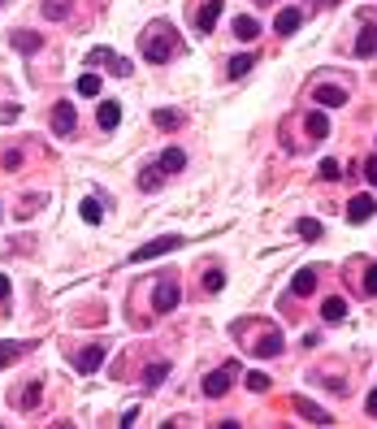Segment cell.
Instances as JSON below:
<instances>
[{
  "mask_svg": "<svg viewBox=\"0 0 377 429\" xmlns=\"http://www.w3.org/2000/svg\"><path fill=\"white\" fill-rule=\"evenodd\" d=\"M221 286H226V273H221V269L204 273V291H221Z\"/></svg>",
  "mask_w": 377,
  "mask_h": 429,
  "instance_id": "d6a6232c",
  "label": "cell"
},
{
  "mask_svg": "<svg viewBox=\"0 0 377 429\" xmlns=\"http://www.w3.org/2000/svg\"><path fill=\"white\" fill-rule=\"evenodd\" d=\"M74 122H78V113L65 104V100H61V104H53V135H61V139H65V135L74 130Z\"/></svg>",
  "mask_w": 377,
  "mask_h": 429,
  "instance_id": "52a82bcc",
  "label": "cell"
},
{
  "mask_svg": "<svg viewBox=\"0 0 377 429\" xmlns=\"http://www.w3.org/2000/svg\"><path fill=\"white\" fill-rule=\"evenodd\" d=\"M78 212H83L87 226H100V221H104V208H100V200H91V195L83 200V208H78Z\"/></svg>",
  "mask_w": 377,
  "mask_h": 429,
  "instance_id": "cb8c5ba5",
  "label": "cell"
},
{
  "mask_svg": "<svg viewBox=\"0 0 377 429\" xmlns=\"http://www.w3.org/2000/svg\"><path fill=\"white\" fill-rule=\"evenodd\" d=\"M100 365H104V347H83V352L74 356V369L78 373H95Z\"/></svg>",
  "mask_w": 377,
  "mask_h": 429,
  "instance_id": "30bf717a",
  "label": "cell"
},
{
  "mask_svg": "<svg viewBox=\"0 0 377 429\" xmlns=\"http://www.w3.org/2000/svg\"><path fill=\"white\" fill-rule=\"evenodd\" d=\"M0 5H5V0H0Z\"/></svg>",
  "mask_w": 377,
  "mask_h": 429,
  "instance_id": "b9f144b4",
  "label": "cell"
},
{
  "mask_svg": "<svg viewBox=\"0 0 377 429\" xmlns=\"http://www.w3.org/2000/svg\"><path fill=\"white\" fill-rule=\"evenodd\" d=\"M152 122H156L160 130H174V126H178V122H183V118H178V113H174V109H156V113H152Z\"/></svg>",
  "mask_w": 377,
  "mask_h": 429,
  "instance_id": "f1b7e54d",
  "label": "cell"
},
{
  "mask_svg": "<svg viewBox=\"0 0 377 429\" xmlns=\"http://www.w3.org/2000/svg\"><path fill=\"white\" fill-rule=\"evenodd\" d=\"M295 230H300V239H308V243L321 239V221H313V217H300V221H295Z\"/></svg>",
  "mask_w": 377,
  "mask_h": 429,
  "instance_id": "484cf974",
  "label": "cell"
},
{
  "mask_svg": "<svg viewBox=\"0 0 377 429\" xmlns=\"http://www.w3.org/2000/svg\"><path fill=\"white\" fill-rule=\"evenodd\" d=\"M365 178H369V187H377V156L365 161Z\"/></svg>",
  "mask_w": 377,
  "mask_h": 429,
  "instance_id": "74e56055",
  "label": "cell"
},
{
  "mask_svg": "<svg viewBox=\"0 0 377 429\" xmlns=\"http://www.w3.org/2000/svg\"><path fill=\"white\" fill-rule=\"evenodd\" d=\"M139 187L143 191H160V187H165V170H160V165H143V170H139Z\"/></svg>",
  "mask_w": 377,
  "mask_h": 429,
  "instance_id": "5bb4252c",
  "label": "cell"
},
{
  "mask_svg": "<svg viewBox=\"0 0 377 429\" xmlns=\"http://www.w3.org/2000/svg\"><path fill=\"white\" fill-rule=\"evenodd\" d=\"M174 247H183V239H178V235L152 239V243H143V247H135V252H130V265H143V260H152V256H165V252H174Z\"/></svg>",
  "mask_w": 377,
  "mask_h": 429,
  "instance_id": "3957f363",
  "label": "cell"
},
{
  "mask_svg": "<svg viewBox=\"0 0 377 429\" xmlns=\"http://www.w3.org/2000/svg\"><path fill=\"white\" fill-rule=\"evenodd\" d=\"M143 57L152 61V65H165L174 57V30L165 22H156V26H147V39H143Z\"/></svg>",
  "mask_w": 377,
  "mask_h": 429,
  "instance_id": "6da1fadb",
  "label": "cell"
},
{
  "mask_svg": "<svg viewBox=\"0 0 377 429\" xmlns=\"http://www.w3.org/2000/svg\"><path fill=\"white\" fill-rule=\"evenodd\" d=\"M313 104L342 109V104H347V91H342V87H330V82H321V87H313Z\"/></svg>",
  "mask_w": 377,
  "mask_h": 429,
  "instance_id": "8992f818",
  "label": "cell"
},
{
  "mask_svg": "<svg viewBox=\"0 0 377 429\" xmlns=\"http://www.w3.org/2000/svg\"><path fill=\"white\" fill-rule=\"evenodd\" d=\"M356 57H377V26H373V22L360 30V39H356Z\"/></svg>",
  "mask_w": 377,
  "mask_h": 429,
  "instance_id": "2e32d148",
  "label": "cell"
},
{
  "mask_svg": "<svg viewBox=\"0 0 377 429\" xmlns=\"http://www.w3.org/2000/svg\"><path fill=\"white\" fill-rule=\"evenodd\" d=\"M18 118H22L18 104H5V109H0V122H18Z\"/></svg>",
  "mask_w": 377,
  "mask_h": 429,
  "instance_id": "8d00e7d4",
  "label": "cell"
},
{
  "mask_svg": "<svg viewBox=\"0 0 377 429\" xmlns=\"http://www.w3.org/2000/svg\"><path fill=\"white\" fill-rule=\"evenodd\" d=\"M252 65H256L252 53H239V57H230V65H226V70H230V78H243V74H252Z\"/></svg>",
  "mask_w": 377,
  "mask_h": 429,
  "instance_id": "603a6c76",
  "label": "cell"
},
{
  "mask_svg": "<svg viewBox=\"0 0 377 429\" xmlns=\"http://www.w3.org/2000/svg\"><path fill=\"white\" fill-rule=\"evenodd\" d=\"M178 300H183V291H178L174 277H156V286H152V308H156V312H174Z\"/></svg>",
  "mask_w": 377,
  "mask_h": 429,
  "instance_id": "7a4b0ae2",
  "label": "cell"
},
{
  "mask_svg": "<svg viewBox=\"0 0 377 429\" xmlns=\"http://www.w3.org/2000/svg\"><path fill=\"white\" fill-rule=\"evenodd\" d=\"M373 212H377V204H373V195H356V200L347 204V221H351V226H365V221L373 217Z\"/></svg>",
  "mask_w": 377,
  "mask_h": 429,
  "instance_id": "ba28073f",
  "label": "cell"
},
{
  "mask_svg": "<svg viewBox=\"0 0 377 429\" xmlns=\"http://www.w3.org/2000/svg\"><path fill=\"white\" fill-rule=\"evenodd\" d=\"M277 352H282V334H265V338L252 347V356H260V360H273Z\"/></svg>",
  "mask_w": 377,
  "mask_h": 429,
  "instance_id": "ac0fdd59",
  "label": "cell"
},
{
  "mask_svg": "<svg viewBox=\"0 0 377 429\" xmlns=\"http://www.w3.org/2000/svg\"><path fill=\"white\" fill-rule=\"evenodd\" d=\"M13 48H18V53H39V35L35 30H13Z\"/></svg>",
  "mask_w": 377,
  "mask_h": 429,
  "instance_id": "d6986e66",
  "label": "cell"
},
{
  "mask_svg": "<svg viewBox=\"0 0 377 429\" xmlns=\"http://www.w3.org/2000/svg\"><path fill=\"white\" fill-rule=\"evenodd\" d=\"M338 174H342V170H338V161H330V156H325V161H321V178H325V183H334Z\"/></svg>",
  "mask_w": 377,
  "mask_h": 429,
  "instance_id": "836d02e7",
  "label": "cell"
},
{
  "mask_svg": "<svg viewBox=\"0 0 377 429\" xmlns=\"http://www.w3.org/2000/svg\"><path fill=\"white\" fill-rule=\"evenodd\" d=\"M321 317L325 321H347V300H338V295H334V300H325L321 304Z\"/></svg>",
  "mask_w": 377,
  "mask_h": 429,
  "instance_id": "44dd1931",
  "label": "cell"
},
{
  "mask_svg": "<svg viewBox=\"0 0 377 429\" xmlns=\"http://www.w3.org/2000/svg\"><path fill=\"white\" fill-rule=\"evenodd\" d=\"M0 165H5V170H18V165H22V152H18V147H9V152L0 156Z\"/></svg>",
  "mask_w": 377,
  "mask_h": 429,
  "instance_id": "e575fe53",
  "label": "cell"
},
{
  "mask_svg": "<svg viewBox=\"0 0 377 429\" xmlns=\"http://www.w3.org/2000/svg\"><path fill=\"white\" fill-rule=\"evenodd\" d=\"M308 135H313V139H325V135H330V118H325L321 109L308 113Z\"/></svg>",
  "mask_w": 377,
  "mask_h": 429,
  "instance_id": "ffe728a7",
  "label": "cell"
},
{
  "mask_svg": "<svg viewBox=\"0 0 377 429\" xmlns=\"http://www.w3.org/2000/svg\"><path fill=\"white\" fill-rule=\"evenodd\" d=\"M365 295H377V265H369L365 273Z\"/></svg>",
  "mask_w": 377,
  "mask_h": 429,
  "instance_id": "d590c367",
  "label": "cell"
},
{
  "mask_svg": "<svg viewBox=\"0 0 377 429\" xmlns=\"http://www.w3.org/2000/svg\"><path fill=\"white\" fill-rule=\"evenodd\" d=\"M295 412H300L304 421H313V425H334V417L325 408H317V403H308V399H295Z\"/></svg>",
  "mask_w": 377,
  "mask_h": 429,
  "instance_id": "8fae6325",
  "label": "cell"
},
{
  "mask_svg": "<svg viewBox=\"0 0 377 429\" xmlns=\"http://www.w3.org/2000/svg\"><path fill=\"white\" fill-rule=\"evenodd\" d=\"M39 394H44V390H39V382H26L22 399H18V408H35V403H39Z\"/></svg>",
  "mask_w": 377,
  "mask_h": 429,
  "instance_id": "f546056e",
  "label": "cell"
},
{
  "mask_svg": "<svg viewBox=\"0 0 377 429\" xmlns=\"http://www.w3.org/2000/svg\"><path fill=\"white\" fill-rule=\"evenodd\" d=\"M44 18L61 22V18H65V0H44Z\"/></svg>",
  "mask_w": 377,
  "mask_h": 429,
  "instance_id": "1f68e13d",
  "label": "cell"
},
{
  "mask_svg": "<svg viewBox=\"0 0 377 429\" xmlns=\"http://www.w3.org/2000/svg\"><path fill=\"white\" fill-rule=\"evenodd\" d=\"M217 22H221V5H217V0H208V5L195 9V26H200L204 35H212V26H217Z\"/></svg>",
  "mask_w": 377,
  "mask_h": 429,
  "instance_id": "9c48e42d",
  "label": "cell"
},
{
  "mask_svg": "<svg viewBox=\"0 0 377 429\" xmlns=\"http://www.w3.org/2000/svg\"><path fill=\"white\" fill-rule=\"evenodd\" d=\"M256 35H260L256 18H235V39H256Z\"/></svg>",
  "mask_w": 377,
  "mask_h": 429,
  "instance_id": "d4e9b609",
  "label": "cell"
},
{
  "mask_svg": "<svg viewBox=\"0 0 377 429\" xmlns=\"http://www.w3.org/2000/svg\"><path fill=\"white\" fill-rule=\"evenodd\" d=\"M365 408H369V417H377V390H369V399H365Z\"/></svg>",
  "mask_w": 377,
  "mask_h": 429,
  "instance_id": "f35d334b",
  "label": "cell"
},
{
  "mask_svg": "<svg viewBox=\"0 0 377 429\" xmlns=\"http://www.w3.org/2000/svg\"><path fill=\"white\" fill-rule=\"evenodd\" d=\"M256 5H269V0H256Z\"/></svg>",
  "mask_w": 377,
  "mask_h": 429,
  "instance_id": "60d3db41",
  "label": "cell"
},
{
  "mask_svg": "<svg viewBox=\"0 0 377 429\" xmlns=\"http://www.w3.org/2000/svg\"><path fill=\"white\" fill-rule=\"evenodd\" d=\"M300 26H304V13L300 9H282V13H277V22H273L277 35H295Z\"/></svg>",
  "mask_w": 377,
  "mask_h": 429,
  "instance_id": "4fadbf2b",
  "label": "cell"
},
{
  "mask_svg": "<svg viewBox=\"0 0 377 429\" xmlns=\"http://www.w3.org/2000/svg\"><path fill=\"white\" fill-rule=\"evenodd\" d=\"M5 300H9V277L0 273V304H5Z\"/></svg>",
  "mask_w": 377,
  "mask_h": 429,
  "instance_id": "ab89813d",
  "label": "cell"
},
{
  "mask_svg": "<svg viewBox=\"0 0 377 429\" xmlns=\"http://www.w3.org/2000/svg\"><path fill=\"white\" fill-rule=\"evenodd\" d=\"M95 122H100V130H118V122H122V104H118V100H104L100 109H95Z\"/></svg>",
  "mask_w": 377,
  "mask_h": 429,
  "instance_id": "7c38bea8",
  "label": "cell"
},
{
  "mask_svg": "<svg viewBox=\"0 0 377 429\" xmlns=\"http://www.w3.org/2000/svg\"><path fill=\"white\" fill-rule=\"evenodd\" d=\"M160 170H165V174H178V170H183V165H187V152H183V147H165V152H160Z\"/></svg>",
  "mask_w": 377,
  "mask_h": 429,
  "instance_id": "e0dca14e",
  "label": "cell"
},
{
  "mask_svg": "<svg viewBox=\"0 0 377 429\" xmlns=\"http://www.w3.org/2000/svg\"><path fill=\"white\" fill-rule=\"evenodd\" d=\"M317 291V269H300V273H295V282H291V295H300V300H304V295H313Z\"/></svg>",
  "mask_w": 377,
  "mask_h": 429,
  "instance_id": "9a60e30c",
  "label": "cell"
},
{
  "mask_svg": "<svg viewBox=\"0 0 377 429\" xmlns=\"http://www.w3.org/2000/svg\"><path fill=\"white\" fill-rule=\"evenodd\" d=\"M269 386H273V382H269L265 373H248V390H252V394H265Z\"/></svg>",
  "mask_w": 377,
  "mask_h": 429,
  "instance_id": "4dcf8cb0",
  "label": "cell"
},
{
  "mask_svg": "<svg viewBox=\"0 0 377 429\" xmlns=\"http://www.w3.org/2000/svg\"><path fill=\"white\" fill-rule=\"evenodd\" d=\"M22 352H26V343H0V369L13 365V360H18Z\"/></svg>",
  "mask_w": 377,
  "mask_h": 429,
  "instance_id": "4316f807",
  "label": "cell"
},
{
  "mask_svg": "<svg viewBox=\"0 0 377 429\" xmlns=\"http://www.w3.org/2000/svg\"><path fill=\"white\" fill-rule=\"evenodd\" d=\"M78 95H87V100L100 95V74H83V78H78Z\"/></svg>",
  "mask_w": 377,
  "mask_h": 429,
  "instance_id": "83f0119b",
  "label": "cell"
},
{
  "mask_svg": "<svg viewBox=\"0 0 377 429\" xmlns=\"http://www.w3.org/2000/svg\"><path fill=\"white\" fill-rule=\"evenodd\" d=\"M165 377H169V365H165V360H156V365H147V373H143V386L152 390V386H160V382H165Z\"/></svg>",
  "mask_w": 377,
  "mask_h": 429,
  "instance_id": "7402d4cb",
  "label": "cell"
},
{
  "mask_svg": "<svg viewBox=\"0 0 377 429\" xmlns=\"http://www.w3.org/2000/svg\"><path fill=\"white\" fill-rule=\"evenodd\" d=\"M113 65V74H118V78H126L130 74V61H122V57H113V48H91V53H87V65Z\"/></svg>",
  "mask_w": 377,
  "mask_h": 429,
  "instance_id": "5b68a950",
  "label": "cell"
},
{
  "mask_svg": "<svg viewBox=\"0 0 377 429\" xmlns=\"http://www.w3.org/2000/svg\"><path fill=\"white\" fill-rule=\"evenodd\" d=\"M230 382H235V365H226V369H217V373H208L200 390L208 394V399H221V394L230 390Z\"/></svg>",
  "mask_w": 377,
  "mask_h": 429,
  "instance_id": "277c9868",
  "label": "cell"
}]
</instances>
